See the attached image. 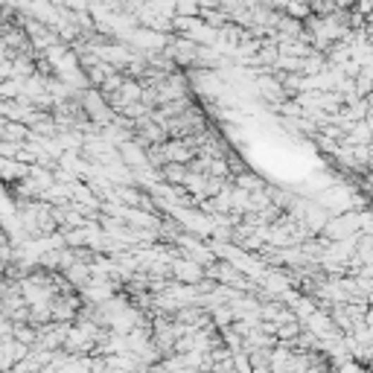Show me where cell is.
<instances>
[{"label":"cell","instance_id":"cell-1","mask_svg":"<svg viewBox=\"0 0 373 373\" xmlns=\"http://www.w3.org/2000/svg\"><path fill=\"white\" fill-rule=\"evenodd\" d=\"M161 175H164L166 181H172V184H184L187 181V166H181V164H164Z\"/></svg>","mask_w":373,"mask_h":373}]
</instances>
